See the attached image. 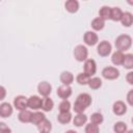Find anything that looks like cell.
<instances>
[{
    "label": "cell",
    "mask_w": 133,
    "mask_h": 133,
    "mask_svg": "<svg viewBox=\"0 0 133 133\" xmlns=\"http://www.w3.org/2000/svg\"><path fill=\"white\" fill-rule=\"evenodd\" d=\"M91 102H92V99H91V96L89 94H86V92L80 94L76 98V101H75L74 106H73V110L77 114L83 113L85 111V109L91 105Z\"/></svg>",
    "instance_id": "6da1fadb"
},
{
    "label": "cell",
    "mask_w": 133,
    "mask_h": 133,
    "mask_svg": "<svg viewBox=\"0 0 133 133\" xmlns=\"http://www.w3.org/2000/svg\"><path fill=\"white\" fill-rule=\"evenodd\" d=\"M114 46L117 49V51H127L132 46V37L129 34H121L115 38Z\"/></svg>",
    "instance_id": "7a4b0ae2"
},
{
    "label": "cell",
    "mask_w": 133,
    "mask_h": 133,
    "mask_svg": "<svg viewBox=\"0 0 133 133\" xmlns=\"http://www.w3.org/2000/svg\"><path fill=\"white\" fill-rule=\"evenodd\" d=\"M73 54H74V57H75V59L77 60V61H79V62H83V61H86L88 58V50H87V48L85 47V46H83V45H78V46H76L75 47V49H74V52H73Z\"/></svg>",
    "instance_id": "3957f363"
},
{
    "label": "cell",
    "mask_w": 133,
    "mask_h": 133,
    "mask_svg": "<svg viewBox=\"0 0 133 133\" xmlns=\"http://www.w3.org/2000/svg\"><path fill=\"white\" fill-rule=\"evenodd\" d=\"M112 51V46L108 41H102L98 44L97 47V53L101 57H107Z\"/></svg>",
    "instance_id": "277c9868"
},
{
    "label": "cell",
    "mask_w": 133,
    "mask_h": 133,
    "mask_svg": "<svg viewBox=\"0 0 133 133\" xmlns=\"http://www.w3.org/2000/svg\"><path fill=\"white\" fill-rule=\"evenodd\" d=\"M102 76L107 80H115L119 77V71L114 66H106L102 70Z\"/></svg>",
    "instance_id": "5b68a950"
},
{
    "label": "cell",
    "mask_w": 133,
    "mask_h": 133,
    "mask_svg": "<svg viewBox=\"0 0 133 133\" xmlns=\"http://www.w3.org/2000/svg\"><path fill=\"white\" fill-rule=\"evenodd\" d=\"M14 107L19 111L26 110L28 108V98H26L25 96H22V95L17 96L14 99Z\"/></svg>",
    "instance_id": "8992f818"
},
{
    "label": "cell",
    "mask_w": 133,
    "mask_h": 133,
    "mask_svg": "<svg viewBox=\"0 0 133 133\" xmlns=\"http://www.w3.org/2000/svg\"><path fill=\"white\" fill-rule=\"evenodd\" d=\"M37 91L42 97L47 98L52 92V85L48 81H42L37 85Z\"/></svg>",
    "instance_id": "52a82bcc"
},
{
    "label": "cell",
    "mask_w": 133,
    "mask_h": 133,
    "mask_svg": "<svg viewBox=\"0 0 133 133\" xmlns=\"http://www.w3.org/2000/svg\"><path fill=\"white\" fill-rule=\"evenodd\" d=\"M83 72L85 74H87L88 76H92L97 73V63L94 59L91 58H88L86 61H84V64H83Z\"/></svg>",
    "instance_id": "ba28073f"
},
{
    "label": "cell",
    "mask_w": 133,
    "mask_h": 133,
    "mask_svg": "<svg viewBox=\"0 0 133 133\" xmlns=\"http://www.w3.org/2000/svg\"><path fill=\"white\" fill-rule=\"evenodd\" d=\"M83 41L87 46H95L99 42V36L95 31H86L83 35Z\"/></svg>",
    "instance_id": "9c48e42d"
},
{
    "label": "cell",
    "mask_w": 133,
    "mask_h": 133,
    "mask_svg": "<svg viewBox=\"0 0 133 133\" xmlns=\"http://www.w3.org/2000/svg\"><path fill=\"white\" fill-rule=\"evenodd\" d=\"M112 111L115 115L122 116L127 113V105L123 101H115L112 105Z\"/></svg>",
    "instance_id": "30bf717a"
},
{
    "label": "cell",
    "mask_w": 133,
    "mask_h": 133,
    "mask_svg": "<svg viewBox=\"0 0 133 133\" xmlns=\"http://www.w3.org/2000/svg\"><path fill=\"white\" fill-rule=\"evenodd\" d=\"M43 99L38 96H31L28 98V108L32 110H38L42 109Z\"/></svg>",
    "instance_id": "8fae6325"
},
{
    "label": "cell",
    "mask_w": 133,
    "mask_h": 133,
    "mask_svg": "<svg viewBox=\"0 0 133 133\" xmlns=\"http://www.w3.org/2000/svg\"><path fill=\"white\" fill-rule=\"evenodd\" d=\"M72 92H73V89L71 86H68V85H61L57 88V96L62 99V100H68L71 96H72Z\"/></svg>",
    "instance_id": "7c38bea8"
},
{
    "label": "cell",
    "mask_w": 133,
    "mask_h": 133,
    "mask_svg": "<svg viewBox=\"0 0 133 133\" xmlns=\"http://www.w3.org/2000/svg\"><path fill=\"white\" fill-rule=\"evenodd\" d=\"M14 112V108L11 106V104L7 103V102H3L0 104V117L2 118H6L9 117Z\"/></svg>",
    "instance_id": "4fadbf2b"
},
{
    "label": "cell",
    "mask_w": 133,
    "mask_h": 133,
    "mask_svg": "<svg viewBox=\"0 0 133 133\" xmlns=\"http://www.w3.org/2000/svg\"><path fill=\"white\" fill-rule=\"evenodd\" d=\"M59 80H60V82L62 83V85H68V86H70V85L74 82L75 77H74L73 73H71V72H69V71H63V72L60 74V76H59Z\"/></svg>",
    "instance_id": "5bb4252c"
},
{
    "label": "cell",
    "mask_w": 133,
    "mask_h": 133,
    "mask_svg": "<svg viewBox=\"0 0 133 133\" xmlns=\"http://www.w3.org/2000/svg\"><path fill=\"white\" fill-rule=\"evenodd\" d=\"M32 112L28 109L26 110H22L19 112L18 114V119L23 123V124H28V123H31V119H32Z\"/></svg>",
    "instance_id": "9a60e30c"
},
{
    "label": "cell",
    "mask_w": 133,
    "mask_h": 133,
    "mask_svg": "<svg viewBox=\"0 0 133 133\" xmlns=\"http://www.w3.org/2000/svg\"><path fill=\"white\" fill-rule=\"evenodd\" d=\"M64 8L70 14H75L79 10V2L77 0H68L64 2Z\"/></svg>",
    "instance_id": "2e32d148"
},
{
    "label": "cell",
    "mask_w": 133,
    "mask_h": 133,
    "mask_svg": "<svg viewBox=\"0 0 133 133\" xmlns=\"http://www.w3.org/2000/svg\"><path fill=\"white\" fill-rule=\"evenodd\" d=\"M87 118H88V117H87L86 114H84V113H78V114H76V115L74 116V118H73V124H74L75 127H82L83 125L86 124Z\"/></svg>",
    "instance_id": "e0dca14e"
},
{
    "label": "cell",
    "mask_w": 133,
    "mask_h": 133,
    "mask_svg": "<svg viewBox=\"0 0 133 133\" xmlns=\"http://www.w3.org/2000/svg\"><path fill=\"white\" fill-rule=\"evenodd\" d=\"M121 23L124 27H131L133 25V14L130 11H126L124 12Z\"/></svg>",
    "instance_id": "ac0fdd59"
},
{
    "label": "cell",
    "mask_w": 133,
    "mask_h": 133,
    "mask_svg": "<svg viewBox=\"0 0 133 133\" xmlns=\"http://www.w3.org/2000/svg\"><path fill=\"white\" fill-rule=\"evenodd\" d=\"M125 58V54L121 51H115L111 56V62L114 65H122Z\"/></svg>",
    "instance_id": "d6986e66"
},
{
    "label": "cell",
    "mask_w": 133,
    "mask_h": 133,
    "mask_svg": "<svg viewBox=\"0 0 133 133\" xmlns=\"http://www.w3.org/2000/svg\"><path fill=\"white\" fill-rule=\"evenodd\" d=\"M111 17V7L104 5L99 9V18H101L102 20L106 21V20H110Z\"/></svg>",
    "instance_id": "ffe728a7"
},
{
    "label": "cell",
    "mask_w": 133,
    "mask_h": 133,
    "mask_svg": "<svg viewBox=\"0 0 133 133\" xmlns=\"http://www.w3.org/2000/svg\"><path fill=\"white\" fill-rule=\"evenodd\" d=\"M72 113L71 112H59L57 115V122L61 125H66L72 121Z\"/></svg>",
    "instance_id": "44dd1931"
},
{
    "label": "cell",
    "mask_w": 133,
    "mask_h": 133,
    "mask_svg": "<svg viewBox=\"0 0 133 133\" xmlns=\"http://www.w3.org/2000/svg\"><path fill=\"white\" fill-rule=\"evenodd\" d=\"M124 12L123 10L117 7V6H114V7H111V17H110V20L114 21V22H121L122 20V17H123Z\"/></svg>",
    "instance_id": "7402d4cb"
},
{
    "label": "cell",
    "mask_w": 133,
    "mask_h": 133,
    "mask_svg": "<svg viewBox=\"0 0 133 133\" xmlns=\"http://www.w3.org/2000/svg\"><path fill=\"white\" fill-rule=\"evenodd\" d=\"M90 26H91V28H92L95 31H100V30H102V29L105 27V21L102 20L101 18L97 17V18H95V19L91 21Z\"/></svg>",
    "instance_id": "603a6c76"
},
{
    "label": "cell",
    "mask_w": 133,
    "mask_h": 133,
    "mask_svg": "<svg viewBox=\"0 0 133 133\" xmlns=\"http://www.w3.org/2000/svg\"><path fill=\"white\" fill-rule=\"evenodd\" d=\"M90 76H88L87 74H85L84 72H81L77 75L76 77V81L79 85H88V82L90 80Z\"/></svg>",
    "instance_id": "cb8c5ba5"
},
{
    "label": "cell",
    "mask_w": 133,
    "mask_h": 133,
    "mask_svg": "<svg viewBox=\"0 0 133 133\" xmlns=\"http://www.w3.org/2000/svg\"><path fill=\"white\" fill-rule=\"evenodd\" d=\"M54 107V102L50 97L44 98L43 99V104H42V109L45 112H50Z\"/></svg>",
    "instance_id": "d4e9b609"
},
{
    "label": "cell",
    "mask_w": 133,
    "mask_h": 133,
    "mask_svg": "<svg viewBox=\"0 0 133 133\" xmlns=\"http://www.w3.org/2000/svg\"><path fill=\"white\" fill-rule=\"evenodd\" d=\"M44 119H46V115H45L43 112H41V111H35V112H33V114H32L31 124L37 126V125H39Z\"/></svg>",
    "instance_id": "484cf974"
},
{
    "label": "cell",
    "mask_w": 133,
    "mask_h": 133,
    "mask_svg": "<svg viewBox=\"0 0 133 133\" xmlns=\"http://www.w3.org/2000/svg\"><path fill=\"white\" fill-rule=\"evenodd\" d=\"M128 131V127H127V124L125 122H116L114 125H113V132L114 133H126Z\"/></svg>",
    "instance_id": "4316f807"
},
{
    "label": "cell",
    "mask_w": 133,
    "mask_h": 133,
    "mask_svg": "<svg viewBox=\"0 0 133 133\" xmlns=\"http://www.w3.org/2000/svg\"><path fill=\"white\" fill-rule=\"evenodd\" d=\"M122 65L127 70H133V54L132 53L125 54V58H124Z\"/></svg>",
    "instance_id": "83f0119b"
},
{
    "label": "cell",
    "mask_w": 133,
    "mask_h": 133,
    "mask_svg": "<svg viewBox=\"0 0 133 133\" xmlns=\"http://www.w3.org/2000/svg\"><path fill=\"white\" fill-rule=\"evenodd\" d=\"M88 86L90 89L97 90L102 86V79L99 77H91L89 82H88Z\"/></svg>",
    "instance_id": "f1b7e54d"
},
{
    "label": "cell",
    "mask_w": 133,
    "mask_h": 133,
    "mask_svg": "<svg viewBox=\"0 0 133 133\" xmlns=\"http://www.w3.org/2000/svg\"><path fill=\"white\" fill-rule=\"evenodd\" d=\"M39 132H50L52 130V124L49 119H44L39 125L36 126Z\"/></svg>",
    "instance_id": "f546056e"
},
{
    "label": "cell",
    "mask_w": 133,
    "mask_h": 133,
    "mask_svg": "<svg viewBox=\"0 0 133 133\" xmlns=\"http://www.w3.org/2000/svg\"><path fill=\"white\" fill-rule=\"evenodd\" d=\"M89 119H90V123H92V124L99 126V125H101V124L103 123L104 117H103V114H102V113H100V112H94V113L90 115Z\"/></svg>",
    "instance_id": "4dcf8cb0"
},
{
    "label": "cell",
    "mask_w": 133,
    "mask_h": 133,
    "mask_svg": "<svg viewBox=\"0 0 133 133\" xmlns=\"http://www.w3.org/2000/svg\"><path fill=\"white\" fill-rule=\"evenodd\" d=\"M59 112H70L71 110V102L68 100H62L58 105Z\"/></svg>",
    "instance_id": "1f68e13d"
},
{
    "label": "cell",
    "mask_w": 133,
    "mask_h": 133,
    "mask_svg": "<svg viewBox=\"0 0 133 133\" xmlns=\"http://www.w3.org/2000/svg\"><path fill=\"white\" fill-rule=\"evenodd\" d=\"M84 132L85 133H99L100 132V129H99V126L98 125H95L92 123H89V124H87L85 126Z\"/></svg>",
    "instance_id": "d6a6232c"
},
{
    "label": "cell",
    "mask_w": 133,
    "mask_h": 133,
    "mask_svg": "<svg viewBox=\"0 0 133 133\" xmlns=\"http://www.w3.org/2000/svg\"><path fill=\"white\" fill-rule=\"evenodd\" d=\"M0 133H11V129L8 126H6L5 123L1 122L0 123Z\"/></svg>",
    "instance_id": "836d02e7"
},
{
    "label": "cell",
    "mask_w": 133,
    "mask_h": 133,
    "mask_svg": "<svg viewBox=\"0 0 133 133\" xmlns=\"http://www.w3.org/2000/svg\"><path fill=\"white\" fill-rule=\"evenodd\" d=\"M126 100H127V103L133 107V89H130L127 94V97H126Z\"/></svg>",
    "instance_id": "e575fe53"
},
{
    "label": "cell",
    "mask_w": 133,
    "mask_h": 133,
    "mask_svg": "<svg viewBox=\"0 0 133 133\" xmlns=\"http://www.w3.org/2000/svg\"><path fill=\"white\" fill-rule=\"evenodd\" d=\"M126 81H127L130 85H133V71H130V72L126 75Z\"/></svg>",
    "instance_id": "d590c367"
},
{
    "label": "cell",
    "mask_w": 133,
    "mask_h": 133,
    "mask_svg": "<svg viewBox=\"0 0 133 133\" xmlns=\"http://www.w3.org/2000/svg\"><path fill=\"white\" fill-rule=\"evenodd\" d=\"M0 89H1V92H2V96H1V100H3L4 99V97H5V94H6V90H5V87L4 86H1L0 87Z\"/></svg>",
    "instance_id": "8d00e7d4"
},
{
    "label": "cell",
    "mask_w": 133,
    "mask_h": 133,
    "mask_svg": "<svg viewBox=\"0 0 133 133\" xmlns=\"http://www.w3.org/2000/svg\"><path fill=\"white\" fill-rule=\"evenodd\" d=\"M65 133H77L76 131H74V130H68Z\"/></svg>",
    "instance_id": "74e56055"
},
{
    "label": "cell",
    "mask_w": 133,
    "mask_h": 133,
    "mask_svg": "<svg viewBox=\"0 0 133 133\" xmlns=\"http://www.w3.org/2000/svg\"><path fill=\"white\" fill-rule=\"evenodd\" d=\"M127 2H128V4H130V5H133V1H130V0H128Z\"/></svg>",
    "instance_id": "f35d334b"
},
{
    "label": "cell",
    "mask_w": 133,
    "mask_h": 133,
    "mask_svg": "<svg viewBox=\"0 0 133 133\" xmlns=\"http://www.w3.org/2000/svg\"><path fill=\"white\" fill-rule=\"evenodd\" d=\"M126 133H133V129H131V130H128Z\"/></svg>",
    "instance_id": "ab89813d"
},
{
    "label": "cell",
    "mask_w": 133,
    "mask_h": 133,
    "mask_svg": "<svg viewBox=\"0 0 133 133\" xmlns=\"http://www.w3.org/2000/svg\"><path fill=\"white\" fill-rule=\"evenodd\" d=\"M131 123H132V125H133V117L131 118Z\"/></svg>",
    "instance_id": "60d3db41"
},
{
    "label": "cell",
    "mask_w": 133,
    "mask_h": 133,
    "mask_svg": "<svg viewBox=\"0 0 133 133\" xmlns=\"http://www.w3.org/2000/svg\"><path fill=\"white\" fill-rule=\"evenodd\" d=\"M39 133H50V132H39Z\"/></svg>",
    "instance_id": "b9f144b4"
}]
</instances>
